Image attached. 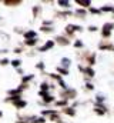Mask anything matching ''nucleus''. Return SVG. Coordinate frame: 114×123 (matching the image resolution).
<instances>
[{"label":"nucleus","instance_id":"f257e3e1","mask_svg":"<svg viewBox=\"0 0 114 123\" xmlns=\"http://www.w3.org/2000/svg\"><path fill=\"white\" fill-rule=\"evenodd\" d=\"M77 67H79V70H80L81 73H84V74H86V80L93 79V77L96 76V70H94L93 67H90V66H83V64H79Z\"/></svg>","mask_w":114,"mask_h":123},{"label":"nucleus","instance_id":"f03ea898","mask_svg":"<svg viewBox=\"0 0 114 123\" xmlns=\"http://www.w3.org/2000/svg\"><path fill=\"white\" fill-rule=\"evenodd\" d=\"M98 50L101 52H114V43L111 40H100L98 43Z\"/></svg>","mask_w":114,"mask_h":123},{"label":"nucleus","instance_id":"7ed1b4c3","mask_svg":"<svg viewBox=\"0 0 114 123\" xmlns=\"http://www.w3.org/2000/svg\"><path fill=\"white\" fill-rule=\"evenodd\" d=\"M93 112H94L96 115H98V116H104V115L108 113V109H107V106H106L104 103H94Z\"/></svg>","mask_w":114,"mask_h":123},{"label":"nucleus","instance_id":"20e7f679","mask_svg":"<svg viewBox=\"0 0 114 123\" xmlns=\"http://www.w3.org/2000/svg\"><path fill=\"white\" fill-rule=\"evenodd\" d=\"M81 59H83V60L87 63V66L93 67V66L96 64V53H91V52H86V53H83Z\"/></svg>","mask_w":114,"mask_h":123},{"label":"nucleus","instance_id":"39448f33","mask_svg":"<svg viewBox=\"0 0 114 123\" xmlns=\"http://www.w3.org/2000/svg\"><path fill=\"white\" fill-rule=\"evenodd\" d=\"M60 96H61L63 99H66V100L76 99V97H77V90H76V89H71V87H68V89H66V90H63V92L60 93Z\"/></svg>","mask_w":114,"mask_h":123},{"label":"nucleus","instance_id":"423d86ee","mask_svg":"<svg viewBox=\"0 0 114 123\" xmlns=\"http://www.w3.org/2000/svg\"><path fill=\"white\" fill-rule=\"evenodd\" d=\"M54 40H56L57 44H60V46H68V44L71 43V42L68 40V37H64V36H57Z\"/></svg>","mask_w":114,"mask_h":123},{"label":"nucleus","instance_id":"0eeeda50","mask_svg":"<svg viewBox=\"0 0 114 123\" xmlns=\"http://www.w3.org/2000/svg\"><path fill=\"white\" fill-rule=\"evenodd\" d=\"M54 43H56L54 40H49V42H46V43H44L39 50H40V52H47V50H50V49H53V47H54Z\"/></svg>","mask_w":114,"mask_h":123},{"label":"nucleus","instance_id":"6e6552de","mask_svg":"<svg viewBox=\"0 0 114 123\" xmlns=\"http://www.w3.org/2000/svg\"><path fill=\"white\" fill-rule=\"evenodd\" d=\"M39 94H40V96H43V100H44L46 103H53V102H54V96L49 94L47 92H41V90H40Z\"/></svg>","mask_w":114,"mask_h":123},{"label":"nucleus","instance_id":"1a4fd4ad","mask_svg":"<svg viewBox=\"0 0 114 123\" xmlns=\"http://www.w3.org/2000/svg\"><path fill=\"white\" fill-rule=\"evenodd\" d=\"M76 4H79L81 9H86V10H88L91 7V1L90 0H76Z\"/></svg>","mask_w":114,"mask_h":123},{"label":"nucleus","instance_id":"9d476101","mask_svg":"<svg viewBox=\"0 0 114 123\" xmlns=\"http://www.w3.org/2000/svg\"><path fill=\"white\" fill-rule=\"evenodd\" d=\"M87 13H88V10H86V9H81V7H79V9H77V10L74 12V16H76V17H79V19H86Z\"/></svg>","mask_w":114,"mask_h":123},{"label":"nucleus","instance_id":"9b49d317","mask_svg":"<svg viewBox=\"0 0 114 123\" xmlns=\"http://www.w3.org/2000/svg\"><path fill=\"white\" fill-rule=\"evenodd\" d=\"M63 113L67 115V116H70V117H73V116H76V109L73 106H67V107L63 109Z\"/></svg>","mask_w":114,"mask_h":123},{"label":"nucleus","instance_id":"f8f14e48","mask_svg":"<svg viewBox=\"0 0 114 123\" xmlns=\"http://www.w3.org/2000/svg\"><path fill=\"white\" fill-rule=\"evenodd\" d=\"M114 6L111 4H104V6H100V12L101 13H113Z\"/></svg>","mask_w":114,"mask_h":123},{"label":"nucleus","instance_id":"ddd939ff","mask_svg":"<svg viewBox=\"0 0 114 123\" xmlns=\"http://www.w3.org/2000/svg\"><path fill=\"white\" fill-rule=\"evenodd\" d=\"M60 63H61V67L68 69V67H70V64H71V60H70L68 57H63V59L60 60Z\"/></svg>","mask_w":114,"mask_h":123},{"label":"nucleus","instance_id":"4468645a","mask_svg":"<svg viewBox=\"0 0 114 123\" xmlns=\"http://www.w3.org/2000/svg\"><path fill=\"white\" fill-rule=\"evenodd\" d=\"M54 103H56V106H58V107H63V109L68 106V100H66V99H61V100H56Z\"/></svg>","mask_w":114,"mask_h":123},{"label":"nucleus","instance_id":"2eb2a0df","mask_svg":"<svg viewBox=\"0 0 114 123\" xmlns=\"http://www.w3.org/2000/svg\"><path fill=\"white\" fill-rule=\"evenodd\" d=\"M57 4H58L60 7H63V9H70V6H71V3L67 1V0H58Z\"/></svg>","mask_w":114,"mask_h":123},{"label":"nucleus","instance_id":"dca6fc26","mask_svg":"<svg viewBox=\"0 0 114 123\" xmlns=\"http://www.w3.org/2000/svg\"><path fill=\"white\" fill-rule=\"evenodd\" d=\"M66 34H67V37H74V34H76V31L73 30V27H71V25H67V26H66Z\"/></svg>","mask_w":114,"mask_h":123},{"label":"nucleus","instance_id":"f3484780","mask_svg":"<svg viewBox=\"0 0 114 123\" xmlns=\"http://www.w3.org/2000/svg\"><path fill=\"white\" fill-rule=\"evenodd\" d=\"M101 29L108 30V31H113V29H114V22H106V23L103 25V27H101Z\"/></svg>","mask_w":114,"mask_h":123},{"label":"nucleus","instance_id":"a211bd4d","mask_svg":"<svg viewBox=\"0 0 114 123\" xmlns=\"http://www.w3.org/2000/svg\"><path fill=\"white\" fill-rule=\"evenodd\" d=\"M71 14H74L73 12H70V10H66V12H58L57 13V16H60L61 19H66V17H68V16H71Z\"/></svg>","mask_w":114,"mask_h":123},{"label":"nucleus","instance_id":"6ab92c4d","mask_svg":"<svg viewBox=\"0 0 114 123\" xmlns=\"http://www.w3.org/2000/svg\"><path fill=\"white\" fill-rule=\"evenodd\" d=\"M106 102V96L104 94H97L94 99V103H104Z\"/></svg>","mask_w":114,"mask_h":123},{"label":"nucleus","instance_id":"aec40b11","mask_svg":"<svg viewBox=\"0 0 114 123\" xmlns=\"http://www.w3.org/2000/svg\"><path fill=\"white\" fill-rule=\"evenodd\" d=\"M24 37H26V40H30V39H36V31H33V30L26 31V33H24Z\"/></svg>","mask_w":114,"mask_h":123},{"label":"nucleus","instance_id":"412c9836","mask_svg":"<svg viewBox=\"0 0 114 123\" xmlns=\"http://www.w3.org/2000/svg\"><path fill=\"white\" fill-rule=\"evenodd\" d=\"M73 46H74L76 49H83V47H84V43H83L80 39H77V40L74 42V44H73Z\"/></svg>","mask_w":114,"mask_h":123},{"label":"nucleus","instance_id":"4be33fe9","mask_svg":"<svg viewBox=\"0 0 114 123\" xmlns=\"http://www.w3.org/2000/svg\"><path fill=\"white\" fill-rule=\"evenodd\" d=\"M88 13H91V14H101L100 9H96V7H93V6L88 9Z\"/></svg>","mask_w":114,"mask_h":123},{"label":"nucleus","instance_id":"5701e85b","mask_svg":"<svg viewBox=\"0 0 114 123\" xmlns=\"http://www.w3.org/2000/svg\"><path fill=\"white\" fill-rule=\"evenodd\" d=\"M20 3H22V0H16V1L6 0V1H4V4H7V6H16V4H20Z\"/></svg>","mask_w":114,"mask_h":123},{"label":"nucleus","instance_id":"b1692460","mask_svg":"<svg viewBox=\"0 0 114 123\" xmlns=\"http://www.w3.org/2000/svg\"><path fill=\"white\" fill-rule=\"evenodd\" d=\"M57 72H58L60 74H68V69H64V67H61V66L57 67Z\"/></svg>","mask_w":114,"mask_h":123},{"label":"nucleus","instance_id":"393cba45","mask_svg":"<svg viewBox=\"0 0 114 123\" xmlns=\"http://www.w3.org/2000/svg\"><path fill=\"white\" fill-rule=\"evenodd\" d=\"M14 106H16V107H24V106H26V102L20 99V100H17V102H14Z\"/></svg>","mask_w":114,"mask_h":123},{"label":"nucleus","instance_id":"a878e982","mask_svg":"<svg viewBox=\"0 0 114 123\" xmlns=\"http://www.w3.org/2000/svg\"><path fill=\"white\" fill-rule=\"evenodd\" d=\"M49 74H50V77H53V79H54V80H57V82H58V83H60V82H61V80H63V79H61V76H60V74H56V73H49Z\"/></svg>","mask_w":114,"mask_h":123},{"label":"nucleus","instance_id":"bb28decb","mask_svg":"<svg viewBox=\"0 0 114 123\" xmlns=\"http://www.w3.org/2000/svg\"><path fill=\"white\" fill-rule=\"evenodd\" d=\"M37 43V39H30V40H26V44L27 46H34Z\"/></svg>","mask_w":114,"mask_h":123},{"label":"nucleus","instance_id":"cd10ccee","mask_svg":"<svg viewBox=\"0 0 114 123\" xmlns=\"http://www.w3.org/2000/svg\"><path fill=\"white\" fill-rule=\"evenodd\" d=\"M49 87H50V85H49V83H46V82H44V83H41V92H47V90H49Z\"/></svg>","mask_w":114,"mask_h":123},{"label":"nucleus","instance_id":"c85d7f7f","mask_svg":"<svg viewBox=\"0 0 114 123\" xmlns=\"http://www.w3.org/2000/svg\"><path fill=\"white\" fill-rule=\"evenodd\" d=\"M71 27H73V30L74 31H83L84 29L81 27V26H79V25H71Z\"/></svg>","mask_w":114,"mask_h":123},{"label":"nucleus","instance_id":"c756f323","mask_svg":"<svg viewBox=\"0 0 114 123\" xmlns=\"http://www.w3.org/2000/svg\"><path fill=\"white\" fill-rule=\"evenodd\" d=\"M97 30H98V27H97L96 25H90V26H88V31H91V33H96Z\"/></svg>","mask_w":114,"mask_h":123},{"label":"nucleus","instance_id":"7c9ffc66","mask_svg":"<svg viewBox=\"0 0 114 123\" xmlns=\"http://www.w3.org/2000/svg\"><path fill=\"white\" fill-rule=\"evenodd\" d=\"M86 89H87V90H94V85H93L91 82H87V83H86Z\"/></svg>","mask_w":114,"mask_h":123},{"label":"nucleus","instance_id":"2f4dec72","mask_svg":"<svg viewBox=\"0 0 114 123\" xmlns=\"http://www.w3.org/2000/svg\"><path fill=\"white\" fill-rule=\"evenodd\" d=\"M41 31H44V33H53V27H46V26H43V27H41Z\"/></svg>","mask_w":114,"mask_h":123},{"label":"nucleus","instance_id":"473e14b6","mask_svg":"<svg viewBox=\"0 0 114 123\" xmlns=\"http://www.w3.org/2000/svg\"><path fill=\"white\" fill-rule=\"evenodd\" d=\"M40 10H41V9H40V6H36V7H33V14H34V16H37V14L40 13Z\"/></svg>","mask_w":114,"mask_h":123},{"label":"nucleus","instance_id":"72a5a7b5","mask_svg":"<svg viewBox=\"0 0 114 123\" xmlns=\"http://www.w3.org/2000/svg\"><path fill=\"white\" fill-rule=\"evenodd\" d=\"M11 64H13L14 67H17V66H20V60H13L11 62Z\"/></svg>","mask_w":114,"mask_h":123},{"label":"nucleus","instance_id":"f704fd0d","mask_svg":"<svg viewBox=\"0 0 114 123\" xmlns=\"http://www.w3.org/2000/svg\"><path fill=\"white\" fill-rule=\"evenodd\" d=\"M30 79H33V74H30V76H26V77H24L23 80H24V82H28Z\"/></svg>","mask_w":114,"mask_h":123},{"label":"nucleus","instance_id":"c9c22d12","mask_svg":"<svg viewBox=\"0 0 114 123\" xmlns=\"http://www.w3.org/2000/svg\"><path fill=\"white\" fill-rule=\"evenodd\" d=\"M37 67H39V69H44V64H43V63H41V62H40V63H39V64H37Z\"/></svg>","mask_w":114,"mask_h":123},{"label":"nucleus","instance_id":"e433bc0d","mask_svg":"<svg viewBox=\"0 0 114 123\" xmlns=\"http://www.w3.org/2000/svg\"><path fill=\"white\" fill-rule=\"evenodd\" d=\"M9 62H7V59H3V60L0 62V64H7Z\"/></svg>","mask_w":114,"mask_h":123},{"label":"nucleus","instance_id":"4c0bfd02","mask_svg":"<svg viewBox=\"0 0 114 123\" xmlns=\"http://www.w3.org/2000/svg\"><path fill=\"white\" fill-rule=\"evenodd\" d=\"M0 117H1V112H0Z\"/></svg>","mask_w":114,"mask_h":123},{"label":"nucleus","instance_id":"58836bf2","mask_svg":"<svg viewBox=\"0 0 114 123\" xmlns=\"http://www.w3.org/2000/svg\"><path fill=\"white\" fill-rule=\"evenodd\" d=\"M113 14H114V10H113Z\"/></svg>","mask_w":114,"mask_h":123},{"label":"nucleus","instance_id":"ea45409f","mask_svg":"<svg viewBox=\"0 0 114 123\" xmlns=\"http://www.w3.org/2000/svg\"><path fill=\"white\" fill-rule=\"evenodd\" d=\"M113 109H114V107H113Z\"/></svg>","mask_w":114,"mask_h":123}]
</instances>
